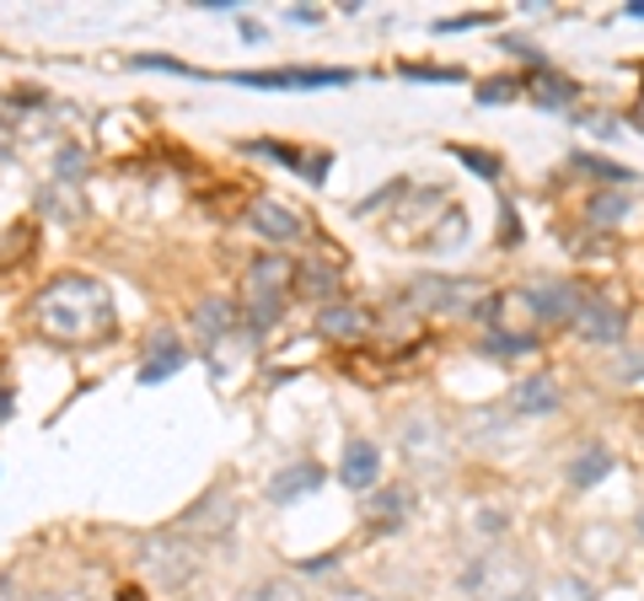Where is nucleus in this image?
<instances>
[{"label":"nucleus","mask_w":644,"mask_h":601,"mask_svg":"<svg viewBox=\"0 0 644 601\" xmlns=\"http://www.w3.org/2000/svg\"><path fill=\"white\" fill-rule=\"evenodd\" d=\"M39 601H80V597H39Z\"/></svg>","instance_id":"nucleus-23"},{"label":"nucleus","mask_w":644,"mask_h":601,"mask_svg":"<svg viewBox=\"0 0 644 601\" xmlns=\"http://www.w3.org/2000/svg\"><path fill=\"white\" fill-rule=\"evenodd\" d=\"M382 473V451L371 441H350L344 446V468H339V479L350 483V489H371Z\"/></svg>","instance_id":"nucleus-5"},{"label":"nucleus","mask_w":644,"mask_h":601,"mask_svg":"<svg viewBox=\"0 0 644 601\" xmlns=\"http://www.w3.org/2000/svg\"><path fill=\"white\" fill-rule=\"evenodd\" d=\"M232 322V312H226V301H204V312H200V328L204 333H221Z\"/></svg>","instance_id":"nucleus-18"},{"label":"nucleus","mask_w":644,"mask_h":601,"mask_svg":"<svg viewBox=\"0 0 644 601\" xmlns=\"http://www.w3.org/2000/svg\"><path fill=\"white\" fill-rule=\"evenodd\" d=\"M253 226L264 232V237H275V242H296L301 237V221H296V210L280 200H258L253 204Z\"/></svg>","instance_id":"nucleus-6"},{"label":"nucleus","mask_w":644,"mask_h":601,"mask_svg":"<svg viewBox=\"0 0 644 601\" xmlns=\"http://www.w3.org/2000/svg\"><path fill=\"white\" fill-rule=\"evenodd\" d=\"M146 575L157 586H189L194 580V554L183 548V537H151L146 543Z\"/></svg>","instance_id":"nucleus-2"},{"label":"nucleus","mask_w":644,"mask_h":601,"mask_svg":"<svg viewBox=\"0 0 644 601\" xmlns=\"http://www.w3.org/2000/svg\"><path fill=\"white\" fill-rule=\"evenodd\" d=\"M575 322H580V333L597 339V344L623 339V307H612V301H575Z\"/></svg>","instance_id":"nucleus-3"},{"label":"nucleus","mask_w":644,"mask_h":601,"mask_svg":"<svg viewBox=\"0 0 644 601\" xmlns=\"http://www.w3.org/2000/svg\"><path fill=\"white\" fill-rule=\"evenodd\" d=\"M402 451H408V457H425V462H436V457H441L436 425H430V419H414V425H402Z\"/></svg>","instance_id":"nucleus-11"},{"label":"nucleus","mask_w":644,"mask_h":601,"mask_svg":"<svg viewBox=\"0 0 644 601\" xmlns=\"http://www.w3.org/2000/svg\"><path fill=\"white\" fill-rule=\"evenodd\" d=\"M215 516H232V494H226V489L204 494V505H194V511H189V526H194V532H204V537H221L226 526L215 522Z\"/></svg>","instance_id":"nucleus-10"},{"label":"nucleus","mask_w":644,"mask_h":601,"mask_svg":"<svg viewBox=\"0 0 644 601\" xmlns=\"http://www.w3.org/2000/svg\"><path fill=\"white\" fill-rule=\"evenodd\" d=\"M6 408H11V398H6V393H0V419H6Z\"/></svg>","instance_id":"nucleus-21"},{"label":"nucleus","mask_w":644,"mask_h":601,"mask_svg":"<svg viewBox=\"0 0 644 601\" xmlns=\"http://www.w3.org/2000/svg\"><path fill=\"white\" fill-rule=\"evenodd\" d=\"M253 601H301V591H296L290 580H264V586L253 591Z\"/></svg>","instance_id":"nucleus-17"},{"label":"nucleus","mask_w":644,"mask_h":601,"mask_svg":"<svg viewBox=\"0 0 644 601\" xmlns=\"http://www.w3.org/2000/svg\"><path fill=\"white\" fill-rule=\"evenodd\" d=\"M554 403H559L554 382H526L522 398H516V408H526V414H532V408H554Z\"/></svg>","instance_id":"nucleus-14"},{"label":"nucleus","mask_w":644,"mask_h":601,"mask_svg":"<svg viewBox=\"0 0 644 601\" xmlns=\"http://www.w3.org/2000/svg\"><path fill=\"white\" fill-rule=\"evenodd\" d=\"M623 210H629L623 194H602V200H591V221H597V226H612V221H623Z\"/></svg>","instance_id":"nucleus-16"},{"label":"nucleus","mask_w":644,"mask_h":601,"mask_svg":"<svg viewBox=\"0 0 644 601\" xmlns=\"http://www.w3.org/2000/svg\"><path fill=\"white\" fill-rule=\"evenodd\" d=\"M318 328L333 333V339H350V333H365V312H355V307H322Z\"/></svg>","instance_id":"nucleus-12"},{"label":"nucleus","mask_w":644,"mask_h":601,"mask_svg":"<svg viewBox=\"0 0 644 601\" xmlns=\"http://www.w3.org/2000/svg\"><path fill=\"white\" fill-rule=\"evenodd\" d=\"M607 468H612V457H607L602 446H591V451H586V457H580V462L569 468V479H575L580 489H586V483H597V479H602Z\"/></svg>","instance_id":"nucleus-13"},{"label":"nucleus","mask_w":644,"mask_h":601,"mask_svg":"<svg viewBox=\"0 0 644 601\" xmlns=\"http://www.w3.org/2000/svg\"><path fill=\"white\" fill-rule=\"evenodd\" d=\"M333 601H382V597H365V591H344V597H333Z\"/></svg>","instance_id":"nucleus-20"},{"label":"nucleus","mask_w":644,"mask_h":601,"mask_svg":"<svg viewBox=\"0 0 644 601\" xmlns=\"http://www.w3.org/2000/svg\"><path fill=\"white\" fill-rule=\"evenodd\" d=\"M473 586H479V591H494V597H516V591H526V575L511 559H494V564H479V569H473Z\"/></svg>","instance_id":"nucleus-7"},{"label":"nucleus","mask_w":644,"mask_h":601,"mask_svg":"<svg viewBox=\"0 0 644 601\" xmlns=\"http://www.w3.org/2000/svg\"><path fill=\"white\" fill-rule=\"evenodd\" d=\"M178 365H183V350H172V344H161V355H157V361H151V365H146V371H140V382H161V376H172Z\"/></svg>","instance_id":"nucleus-15"},{"label":"nucleus","mask_w":644,"mask_h":601,"mask_svg":"<svg viewBox=\"0 0 644 601\" xmlns=\"http://www.w3.org/2000/svg\"><path fill=\"white\" fill-rule=\"evenodd\" d=\"M457 157L468 161V167H479V172H489V178H494V161H489V157H479V151H457Z\"/></svg>","instance_id":"nucleus-19"},{"label":"nucleus","mask_w":644,"mask_h":601,"mask_svg":"<svg viewBox=\"0 0 644 601\" xmlns=\"http://www.w3.org/2000/svg\"><path fill=\"white\" fill-rule=\"evenodd\" d=\"M39 328L60 344H92V339L114 333V301L97 280H80V275L54 280L39 296Z\"/></svg>","instance_id":"nucleus-1"},{"label":"nucleus","mask_w":644,"mask_h":601,"mask_svg":"<svg viewBox=\"0 0 644 601\" xmlns=\"http://www.w3.org/2000/svg\"><path fill=\"white\" fill-rule=\"evenodd\" d=\"M285 280H290V264H285V258H258L253 275H247V290L258 296V307H275V296L285 290Z\"/></svg>","instance_id":"nucleus-8"},{"label":"nucleus","mask_w":644,"mask_h":601,"mask_svg":"<svg viewBox=\"0 0 644 601\" xmlns=\"http://www.w3.org/2000/svg\"><path fill=\"white\" fill-rule=\"evenodd\" d=\"M629 11H634V17H644V0H634V6H629Z\"/></svg>","instance_id":"nucleus-22"},{"label":"nucleus","mask_w":644,"mask_h":601,"mask_svg":"<svg viewBox=\"0 0 644 601\" xmlns=\"http://www.w3.org/2000/svg\"><path fill=\"white\" fill-rule=\"evenodd\" d=\"M312 489H322V468H312V462H301V468H285L280 479L269 483V494H275L280 505L301 500V494H312Z\"/></svg>","instance_id":"nucleus-9"},{"label":"nucleus","mask_w":644,"mask_h":601,"mask_svg":"<svg viewBox=\"0 0 644 601\" xmlns=\"http://www.w3.org/2000/svg\"><path fill=\"white\" fill-rule=\"evenodd\" d=\"M242 86H344L350 71H247Z\"/></svg>","instance_id":"nucleus-4"}]
</instances>
